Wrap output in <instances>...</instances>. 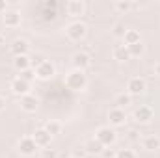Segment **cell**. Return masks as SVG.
Returning a JSON list of instances; mask_svg holds the SVG:
<instances>
[{"mask_svg": "<svg viewBox=\"0 0 160 158\" xmlns=\"http://www.w3.org/2000/svg\"><path fill=\"white\" fill-rule=\"evenodd\" d=\"M145 91V80L140 78V77H132L127 82V93L132 97V95H142Z\"/></svg>", "mask_w": 160, "mask_h": 158, "instance_id": "8", "label": "cell"}, {"mask_svg": "<svg viewBox=\"0 0 160 158\" xmlns=\"http://www.w3.org/2000/svg\"><path fill=\"white\" fill-rule=\"evenodd\" d=\"M123 41H125V47H130V45L140 43V41H142V36H140L138 30H127V34H125Z\"/></svg>", "mask_w": 160, "mask_h": 158, "instance_id": "20", "label": "cell"}, {"mask_svg": "<svg viewBox=\"0 0 160 158\" xmlns=\"http://www.w3.org/2000/svg\"><path fill=\"white\" fill-rule=\"evenodd\" d=\"M11 93L13 95H17V97H24V95H28L30 93V82H26V80H22V78H17L11 82Z\"/></svg>", "mask_w": 160, "mask_h": 158, "instance_id": "10", "label": "cell"}, {"mask_svg": "<svg viewBox=\"0 0 160 158\" xmlns=\"http://www.w3.org/2000/svg\"><path fill=\"white\" fill-rule=\"evenodd\" d=\"M4 41H6V37H4V34H2V32H0V47H2V45H4Z\"/></svg>", "mask_w": 160, "mask_h": 158, "instance_id": "34", "label": "cell"}, {"mask_svg": "<svg viewBox=\"0 0 160 158\" xmlns=\"http://www.w3.org/2000/svg\"><path fill=\"white\" fill-rule=\"evenodd\" d=\"M155 73L160 77V62H157V65H155Z\"/></svg>", "mask_w": 160, "mask_h": 158, "instance_id": "33", "label": "cell"}, {"mask_svg": "<svg viewBox=\"0 0 160 158\" xmlns=\"http://www.w3.org/2000/svg\"><path fill=\"white\" fill-rule=\"evenodd\" d=\"M43 62H45V56H43V54H36V56H32V58H30V67L36 71Z\"/></svg>", "mask_w": 160, "mask_h": 158, "instance_id": "25", "label": "cell"}, {"mask_svg": "<svg viewBox=\"0 0 160 158\" xmlns=\"http://www.w3.org/2000/svg\"><path fill=\"white\" fill-rule=\"evenodd\" d=\"M116 158H136V153L132 149H119L116 153Z\"/></svg>", "mask_w": 160, "mask_h": 158, "instance_id": "26", "label": "cell"}, {"mask_svg": "<svg viewBox=\"0 0 160 158\" xmlns=\"http://www.w3.org/2000/svg\"><path fill=\"white\" fill-rule=\"evenodd\" d=\"M34 73H36V78L38 80H50V78H54V75H56V65L52 62L45 60Z\"/></svg>", "mask_w": 160, "mask_h": 158, "instance_id": "4", "label": "cell"}, {"mask_svg": "<svg viewBox=\"0 0 160 158\" xmlns=\"http://www.w3.org/2000/svg\"><path fill=\"white\" fill-rule=\"evenodd\" d=\"M41 158H58V155H56V151H54V149H43Z\"/></svg>", "mask_w": 160, "mask_h": 158, "instance_id": "29", "label": "cell"}, {"mask_svg": "<svg viewBox=\"0 0 160 158\" xmlns=\"http://www.w3.org/2000/svg\"><path fill=\"white\" fill-rule=\"evenodd\" d=\"M65 11H67L69 17H80V15H84L86 6H84L82 0H69L65 4Z\"/></svg>", "mask_w": 160, "mask_h": 158, "instance_id": "11", "label": "cell"}, {"mask_svg": "<svg viewBox=\"0 0 160 158\" xmlns=\"http://www.w3.org/2000/svg\"><path fill=\"white\" fill-rule=\"evenodd\" d=\"M43 128H45L50 136H56V134H60V132H62V128H63V126H62V123H60V121L50 119V121H47V123H45V126H43Z\"/></svg>", "mask_w": 160, "mask_h": 158, "instance_id": "21", "label": "cell"}, {"mask_svg": "<svg viewBox=\"0 0 160 158\" xmlns=\"http://www.w3.org/2000/svg\"><path fill=\"white\" fill-rule=\"evenodd\" d=\"M132 116H134V121H136V123L147 125V123L153 121V116H155V114H153V108H151V106H145V104H143V106H138Z\"/></svg>", "mask_w": 160, "mask_h": 158, "instance_id": "5", "label": "cell"}, {"mask_svg": "<svg viewBox=\"0 0 160 158\" xmlns=\"http://www.w3.org/2000/svg\"><path fill=\"white\" fill-rule=\"evenodd\" d=\"M142 147H143L145 151H149V153L158 151V149H160V138H158V136H155V134L145 136V138L142 140Z\"/></svg>", "mask_w": 160, "mask_h": 158, "instance_id": "16", "label": "cell"}, {"mask_svg": "<svg viewBox=\"0 0 160 158\" xmlns=\"http://www.w3.org/2000/svg\"><path fill=\"white\" fill-rule=\"evenodd\" d=\"M95 140H97L101 145H104V147L114 145V143H116V132H114L110 126H101V128L95 132Z\"/></svg>", "mask_w": 160, "mask_h": 158, "instance_id": "3", "label": "cell"}, {"mask_svg": "<svg viewBox=\"0 0 160 158\" xmlns=\"http://www.w3.org/2000/svg\"><path fill=\"white\" fill-rule=\"evenodd\" d=\"M36 151H38V143L34 141L32 136L19 140V153L22 156H32V155H36Z\"/></svg>", "mask_w": 160, "mask_h": 158, "instance_id": "7", "label": "cell"}, {"mask_svg": "<svg viewBox=\"0 0 160 158\" xmlns=\"http://www.w3.org/2000/svg\"><path fill=\"white\" fill-rule=\"evenodd\" d=\"M19 78H22V80H26V82H30L32 78H36V73L32 71V69H28V71H22L21 73V77Z\"/></svg>", "mask_w": 160, "mask_h": 158, "instance_id": "28", "label": "cell"}, {"mask_svg": "<svg viewBox=\"0 0 160 158\" xmlns=\"http://www.w3.org/2000/svg\"><path fill=\"white\" fill-rule=\"evenodd\" d=\"M32 138H34V141L38 143V147H48V145H50V140H52V136H50L45 128H38Z\"/></svg>", "mask_w": 160, "mask_h": 158, "instance_id": "15", "label": "cell"}, {"mask_svg": "<svg viewBox=\"0 0 160 158\" xmlns=\"http://www.w3.org/2000/svg\"><path fill=\"white\" fill-rule=\"evenodd\" d=\"M84 149H86V155H102L104 153V145H101L95 138L89 140V141H86Z\"/></svg>", "mask_w": 160, "mask_h": 158, "instance_id": "17", "label": "cell"}, {"mask_svg": "<svg viewBox=\"0 0 160 158\" xmlns=\"http://www.w3.org/2000/svg\"><path fill=\"white\" fill-rule=\"evenodd\" d=\"M2 22L8 26V28H17L21 24V13L15 11V9H9L2 15Z\"/></svg>", "mask_w": 160, "mask_h": 158, "instance_id": "13", "label": "cell"}, {"mask_svg": "<svg viewBox=\"0 0 160 158\" xmlns=\"http://www.w3.org/2000/svg\"><path fill=\"white\" fill-rule=\"evenodd\" d=\"M19 104H21V110H22V112H26V114H34V112L38 110V106H39V101H38L36 95H30V93H28V95L21 97Z\"/></svg>", "mask_w": 160, "mask_h": 158, "instance_id": "9", "label": "cell"}, {"mask_svg": "<svg viewBox=\"0 0 160 158\" xmlns=\"http://www.w3.org/2000/svg\"><path fill=\"white\" fill-rule=\"evenodd\" d=\"M114 7H116L119 13H127V11H130L132 2H128V0H118V2L114 4Z\"/></svg>", "mask_w": 160, "mask_h": 158, "instance_id": "23", "label": "cell"}, {"mask_svg": "<svg viewBox=\"0 0 160 158\" xmlns=\"http://www.w3.org/2000/svg\"><path fill=\"white\" fill-rule=\"evenodd\" d=\"M6 7H8V4H6V0H0V13H2V15H4V13L8 11Z\"/></svg>", "mask_w": 160, "mask_h": 158, "instance_id": "31", "label": "cell"}, {"mask_svg": "<svg viewBox=\"0 0 160 158\" xmlns=\"http://www.w3.org/2000/svg\"><path fill=\"white\" fill-rule=\"evenodd\" d=\"M130 101H132V97L128 93H121V95H118V99H116V104H118V108H123V106L130 104Z\"/></svg>", "mask_w": 160, "mask_h": 158, "instance_id": "24", "label": "cell"}, {"mask_svg": "<svg viewBox=\"0 0 160 158\" xmlns=\"http://www.w3.org/2000/svg\"><path fill=\"white\" fill-rule=\"evenodd\" d=\"M71 158H77V156H71Z\"/></svg>", "mask_w": 160, "mask_h": 158, "instance_id": "35", "label": "cell"}, {"mask_svg": "<svg viewBox=\"0 0 160 158\" xmlns=\"http://www.w3.org/2000/svg\"><path fill=\"white\" fill-rule=\"evenodd\" d=\"M125 34H127V28H125V24H123V22H118V24L114 26V36L123 39V37H125Z\"/></svg>", "mask_w": 160, "mask_h": 158, "instance_id": "27", "label": "cell"}, {"mask_svg": "<svg viewBox=\"0 0 160 158\" xmlns=\"http://www.w3.org/2000/svg\"><path fill=\"white\" fill-rule=\"evenodd\" d=\"M4 108H6V99L0 97V112H4Z\"/></svg>", "mask_w": 160, "mask_h": 158, "instance_id": "32", "label": "cell"}, {"mask_svg": "<svg viewBox=\"0 0 160 158\" xmlns=\"http://www.w3.org/2000/svg\"><path fill=\"white\" fill-rule=\"evenodd\" d=\"M108 121H110L112 126H121V125H125V121H127L125 110H123V108H112V110L108 112Z\"/></svg>", "mask_w": 160, "mask_h": 158, "instance_id": "12", "label": "cell"}, {"mask_svg": "<svg viewBox=\"0 0 160 158\" xmlns=\"http://www.w3.org/2000/svg\"><path fill=\"white\" fill-rule=\"evenodd\" d=\"M11 52H13V56H28V50H30V45H28V41L26 39H15L11 43Z\"/></svg>", "mask_w": 160, "mask_h": 158, "instance_id": "14", "label": "cell"}, {"mask_svg": "<svg viewBox=\"0 0 160 158\" xmlns=\"http://www.w3.org/2000/svg\"><path fill=\"white\" fill-rule=\"evenodd\" d=\"M86 24L82 22V21H73L71 24H67V28H65V34H67V37L71 41H80L84 36H86Z\"/></svg>", "mask_w": 160, "mask_h": 158, "instance_id": "2", "label": "cell"}, {"mask_svg": "<svg viewBox=\"0 0 160 158\" xmlns=\"http://www.w3.org/2000/svg\"><path fill=\"white\" fill-rule=\"evenodd\" d=\"M13 67L17 69V71H28V69H32L30 67V56H15V60H13Z\"/></svg>", "mask_w": 160, "mask_h": 158, "instance_id": "19", "label": "cell"}, {"mask_svg": "<svg viewBox=\"0 0 160 158\" xmlns=\"http://www.w3.org/2000/svg\"><path fill=\"white\" fill-rule=\"evenodd\" d=\"M65 86H67V89H71V91H82V89H86V86H88V77H86V73H84V71H78V69L69 71V73L65 75Z\"/></svg>", "mask_w": 160, "mask_h": 158, "instance_id": "1", "label": "cell"}, {"mask_svg": "<svg viewBox=\"0 0 160 158\" xmlns=\"http://www.w3.org/2000/svg\"><path fill=\"white\" fill-rule=\"evenodd\" d=\"M128 48V54H130V58H138V56H142L143 52H145V45L140 41V43H136V45H130V47H127Z\"/></svg>", "mask_w": 160, "mask_h": 158, "instance_id": "22", "label": "cell"}, {"mask_svg": "<svg viewBox=\"0 0 160 158\" xmlns=\"http://www.w3.org/2000/svg\"><path fill=\"white\" fill-rule=\"evenodd\" d=\"M71 62H73V67H75V69H78V71H86V69L91 65V58H89V54H88V52H84V50L75 52V54H73V58H71Z\"/></svg>", "mask_w": 160, "mask_h": 158, "instance_id": "6", "label": "cell"}, {"mask_svg": "<svg viewBox=\"0 0 160 158\" xmlns=\"http://www.w3.org/2000/svg\"><path fill=\"white\" fill-rule=\"evenodd\" d=\"M112 56H114V60H118V62H127V60H130L128 48H127L125 45H116L114 50H112Z\"/></svg>", "mask_w": 160, "mask_h": 158, "instance_id": "18", "label": "cell"}, {"mask_svg": "<svg viewBox=\"0 0 160 158\" xmlns=\"http://www.w3.org/2000/svg\"><path fill=\"white\" fill-rule=\"evenodd\" d=\"M128 140H132V141H136V140H140V134H138V130H128Z\"/></svg>", "mask_w": 160, "mask_h": 158, "instance_id": "30", "label": "cell"}]
</instances>
